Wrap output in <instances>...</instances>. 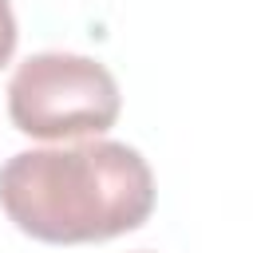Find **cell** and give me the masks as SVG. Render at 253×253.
<instances>
[{"label":"cell","instance_id":"obj_3","mask_svg":"<svg viewBox=\"0 0 253 253\" xmlns=\"http://www.w3.org/2000/svg\"><path fill=\"white\" fill-rule=\"evenodd\" d=\"M16 51V16H12V4L0 0V67L12 59Z\"/></svg>","mask_w":253,"mask_h":253},{"label":"cell","instance_id":"obj_2","mask_svg":"<svg viewBox=\"0 0 253 253\" xmlns=\"http://www.w3.org/2000/svg\"><path fill=\"white\" fill-rule=\"evenodd\" d=\"M115 75L87 55L40 51L28 55L8 83V115L32 138H83L103 134L119 119Z\"/></svg>","mask_w":253,"mask_h":253},{"label":"cell","instance_id":"obj_1","mask_svg":"<svg viewBox=\"0 0 253 253\" xmlns=\"http://www.w3.org/2000/svg\"><path fill=\"white\" fill-rule=\"evenodd\" d=\"M0 206L36 241H107L150 217L154 174L134 146L111 138L24 150L0 170Z\"/></svg>","mask_w":253,"mask_h":253}]
</instances>
